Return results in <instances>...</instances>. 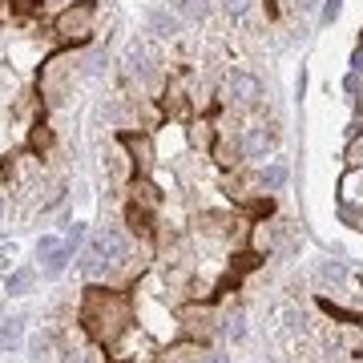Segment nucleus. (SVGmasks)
<instances>
[{"label":"nucleus","mask_w":363,"mask_h":363,"mask_svg":"<svg viewBox=\"0 0 363 363\" xmlns=\"http://www.w3.org/2000/svg\"><path fill=\"white\" fill-rule=\"evenodd\" d=\"M25 319H16V315H0V351H16L21 347V339H25Z\"/></svg>","instance_id":"6"},{"label":"nucleus","mask_w":363,"mask_h":363,"mask_svg":"<svg viewBox=\"0 0 363 363\" xmlns=\"http://www.w3.org/2000/svg\"><path fill=\"white\" fill-rule=\"evenodd\" d=\"M222 331H226V339L242 343V339H247V315H242V311H230V315H226V327H222Z\"/></svg>","instance_id":"16"},{"label":"nucleus","mask_w":363,"mask_h":363,"mask_svg":"<svg viewBox=\"0 0 363 363\" xmlns=\"http://www.w3.org/2000/svg\"><path fill=\"white\" fill-rule=\"evenodd\" d=\"M351 65H355V73H363V49H355V57H351Z\"/></svg>","instance_id":"25"},{"label":"nucleus","mask_w":363,"mask_h":363,"mask_svg":"<svg viewBox=\"0 0 363 363\" xmlns=\"http://www.w3.org/2000/svg\"><path fill=\"white\" fill-rule=\"evenodd\" d=\"M267 150H271V133L262 130V125L247 130V138H242V157H262Z\"/></svg>","instance_id":"10"},{"label":"nucleus","mask_w":363,"mask_h":363,"mask_svg":"<svg viewBox=\"0 0 363 363\" xmlns=\"http://www.w3.org/2000/svg\"><path fill=\"white\" fill-rule=\"evenodd\" d=\"M93 21H97V4H93V0H73L65 13L57 16V33L65 40H73V37L81 40V37L93 33Z\"/></svg>","instance_id":"2"},{"label":"nucleus","mask_w":363,"mask_h":363,"mask_svg":"<svg viewBox=\"0 0 363 363\" xmlns=\"http://www.w3.org/2000/svg\"><path fill=\"white\" fill-rule=\"evenodd\" d=\"M198 363H230V355H222V351H206V355H198Z\"/></svg>","instance_id":"23"},{"label":"nucleus","mask_w":363,"mask_h":363,"mask_svg":"<svg viewBox=\"0 0 363 363\" xmlns=\"http://www.w3.org/2000/svg\"><path fill=\"white\" fill-rule=\"evenodd\" d=\"M0 218H4V198H0Z\"/></svg>","instance_id":"27"},{"label":"nucleus","mask_w":363,"mask_h":363,"mask_svg":"<svg viewBox=\"0 0 363 363\" xmlns=\"http://www.w3.org/2000/svg\"><path fill=\"white\" fill-rule=\"evenodd\" d=\"M33 279H37L33 267H21V271H13L4 279V286H9V295H28V291H33Z\"/></svg>","instance_id":"12"},{"label":"nucleus","mask_w":363,"mask_h":363,"mask_svg":"<svg viewBox=\"0 0 363 363\" xmlns=\"http://www.w3.org/2000/svg\"><path fill=\"white\" fill-rule=\"evenodd\" d=\"M81 271L89 274V279H101L105 271H109V259H101V255H97V250H85V255H81Z\"/></svg>","instance_id":"13"},{"label":"nucleus","mask_w":363,"mask_h":363,"mask_svg":"<svg viewBox=\"0 0 363 363\" xmlns=\"http://www.w3.org/2000/svg\"><path fill=\"white\" fill-rule=\"evenodd\" d=\"M190 142H194V145H214V133H210V121H194V130H190Z\"/></svg>","instance_id":"19"},{"label":"nucleus","mask_w":363,"mask_h":363,"mask_svg":"<svg viewBox=\"0 0 363 363\" xmlns=\"http://www.w3.org/2000/svg\"><path fill=\"white\" fill-rule=\"evenodd\" d=\"M226 89H230V97H234L238 105H255V101L262 97V81L250 77V73H230Z\"/></svg>","instance_id":"5"},{"label":"nucleus","mask_w":363,"mask_h":363,"mask_svg":"<svg viewBox=\"0 0 363 363\" xmlns=\"http://www.w3.org/2000/svg\"><path fill=\"white\" fill-rule=\"evenodd\" d=\"M298 9H303V13H307V9H315V4H319V0H295Z\"/></svg>","instance_id":"26"},{"label":"nucleus","mask_w":363,"mask_h":363,"mask_svg":"<svg viewBox=\"0 0 363 363\" xmlns=\"http://www.w3.org/2000/svg\"><path fill=\"white\" fill-rule=\"evenodd\" d=\"M283 182H286V166H279V162H274V166H267L259 174V186L262 190H283Z\"/></svg>","instance_id":"15"},{"label":"nucleus","mask_w":363,"mask_h":363,"mask_svg":"<svg viewBox=\"0 0 363 363\" xmlns=\"http://www.w3.org/2000/svg\"><path fill=\"white\" fill-rule=\"evenodd\" d=\"M65 242H69V247H73V250H77L81 242H85V226H81V222H73V226H69V234H65Z\"/></svg>","instance_id":"21"},{"label":"nucleus","mask_w":363,"mask_h":363,"mask_svg":"<svg viewBox=\"0 0 363 363\" xmlns=\"http://www.w3.org/2000/svg\"><path fill=\"white\" fill-rule=\"evenodd\" d=\"M69 259H73V247L69 242H61V247H52L45 259H40V267H45V274L49 279H61V274L69 271Z\"/></svg>","instance_id":"7"},{"label":"nucleus","mask_w":363,"mask_h":363,"mask_svg":"<svg viewBox=\"0 0 363 363\" xmlns=\"http://www.w3.org/2000/svg\"><path fill=\"white\" fill-rule=\"evenodd\" d=\"M145 61H150L145 45H138V40H133L130 49H125V57H121V73H125V81H130V85H142V81L150 77V65H145Z\"/></svg>","instance_id":"4"},{"label":"nucleus","mask_w":363,"mask_h":363,"mask_svg":"<svg viewBox=\"0 0 363 363\" xmlns=\"http://www.w3.org/2000/svg\"><path fill=\"white\" fill-rule=\"evenodd\" d=\"M339 13H343V0H327L323 13H319V21H323V25H331V21H339Z\"/></svg>","instance_id":"20"},{"label":"nucleus","mask_w":363,"mask_h":363,"mask_svg":"<svg viewBox=\"0 0 363 363\" xmlns=\"http://www.w3.org/2000/svg\"><path fill=\"white\" fill-rule=\"evenodd\" d=\"M218 4H222V13L234 16V21H242L250 13V0H218Z\"/></svg>","instance_id":"18"},{"label":"nucleus","mask_w":363,"mask_h":363,"mask_svg":"<svg viewBox=\"0 0 363 363\" xmlns=\"http://www.w3.org/2000/svg\"><path fill=\"white\" fill-rule=\"evenodd\" d=\"M52 247H61V242H57L52 234H45V238H40V242H37V259H45V255H49Z\"/></svg>","instance_id":"22"},{"label":"nucleus","mask_w":363,"mask_h":363,"mask_svg":"<svg viewBox=\"0 0 363 363\" xmlns=\"http://www.w3.org/2000/svg\"><path fill=\"white\" fill-rule=\"evenodd\" d=\"M343 283H347V267H343V262L339 259L319 262V286H323V291H335V286H343Z\"/></svg>","instance_id":"8"},{"label":"nucleus","mask_w":363,"mask_h":363,"mask_svg":"<svg viewBox=\"0 0 363 363\" xmlns=\"http://www.w3.org/2000/svg\"><path fill=\"white\" fill-rule=\"evenodd\" d=\"M81 323L89 327L93 339L109 343V339H117L125 327H130V303L117 295V291H93V295L85 298Z\"/></svg>","instance_id":"1"},{"label":"nucleus","mask_w":363,"mask_h":363,"mask_svg":"<svg viewBox=\"0 0 363 363\" xmlns=\"http://www.w3.org/2000/svg\"><path fill=\"white\" fill-rule=\"evenodd\" d=\"M210 4L206 0H178V16L182 21H206Z\"/></svg>","instance_id":"14"},{"label":"nucleus","mask_w":363,"mask_h":363,"mask_svg":"<svg viewBox=\"0 0 363 363\" xmlns=\"http://www.w3.org/2000/svg\"><path fill=\"white\" fill-rule=\"evenodd\" d=\"M343 89H347V93H359V73H351V77L343 81Z\"/></svg>","instance_id":"24"},{"label":"nucleus","mask_w":363,"mask_h":363,"mask_svg":"<svg viewBox=\"0 0 363 363\" xmlns=\"http://www.w3.org/2000/svg\"><path fill=\"white\" fill-rule=\"evenodd\" d=\"M343 157H347V166H351V169H359V166H363V133H351L347 154H343Z\"/></svg>","instance_id":"17"},{"label":"nucleus","mask_w":363,"mask_h":363,"mask_svg":"<svg viewBox=\"0 0 363 363\" xmlns=\"http://www.w3.org/2000/svg\"><path fill=\"white\" fill-rule=\"evenodd\" d=\"M150 28H154L157 37H178L182 33V16L178 13H166V9H154V13H150Z\"/></svg>","instance_id":"9"},{"label":"nucleus","mask_w":363,"mask_h":363,"mask_svg":"<svg viewBox=\"0 0 363 363\" xmlns=\"http://www.w3.org/2000/svg\"><path fill=\"white\" fill-rule=\"evenodd\" d=\"M121 145H125V154L133 157V162H138V166H150V162H154V142H150V138H121Z\"/></svg>","instance_id":"11"},{"label":"nucleus","mask_w":363,"mask_h":363,"mask_svg":"<svg viewBox=\"0 0 363 363\" xmlns=\"http://www.w3.org/2000/svg\"><path fill=\"white\" fill-rule=\"evenodd\" d=\"M93 250L101 259H109V267H113V262H121L130 255V242H125V234L117 230V226H101V230L93 234Z\"/></svg>","instance_id":"3"}]
</instances>
